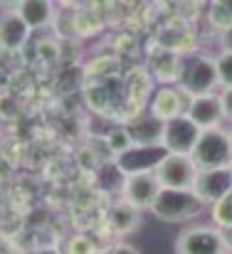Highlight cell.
<instances>
[{
  "instance_id": "1",
  "label": "cell",
  "mask_w": 232,
  "mask_h": 254,
  "mask_svg": "<svg viewBox=\"0 0 232 254\" xmlns=\"http://www.w3.org/2000/svg\"><path fill=\"white\" fill-rule=\"evenodd\" d=\"M205 210V202L195 195V190L160 188L155 202L151 205V215L163 222H185L198 217Z\"/></svg>"
},
{
  "instance_id": "15",
  "label": "cell",
  "mask_w": 232,
  "mask_h": 254,
  "mask_svg": "<svg viewBox=\"0 0 232 254\" xmlns=\"http://www.w3.org/2000/svg\"><path fill=\"white\" fill-rule=\"evenodd\" d=\"M106 222H109V227H111L114 232L129 235V232H134V230L141 227V210L121 200V202H116V205L109 207Z\"/></svg>"
},
{
  "instance_id": "21",
  "label": "cell",
  "mask_w": 232,
  "mask_h": 254,
  "mask_svg": "<svg viewBox=\"0 0 232 254\" xmlns=\"http://www.w3.org/2000/svg\"><path fill=\"white\" fill-rule=\"evenodd\" d=\"M215 69H218V79L220 86H232V52L220 50V55L215 57Z\"/></svg>"
},
{
  "instance_id": "30",
  "label": "cell",
  "mask_w": 232,
  "mask_h": 254,
  "mask_svg": "<svg viewBox=\"0 0 232 254\" xmlns=\"http://www.w3.org/2000/svg\"><path fill=\"white\" fill-rule=\"evenodd\" d=\"M230 136H232V131H230Z\"/></svg>"
},
{
  "instance_id": "5",
  "label": "cell",
  "mask_w": 232,
  "mask_h": 254,
  "mask_svg": "<svg viewBox=\"0 0 232 254\" xmlns=\"http://www.w3.org/2000/svg\"><path fill=\"white\" fill-rule=\"evenodd\" d=\"M165 156H168V148L163 143H134L124 153L114 156V163L124 175L155 173V168L163 163Z\"/></svg>"
},
{
  "instance_id": "29",
  "label": "cell",
  "mask_w": 232,
  "mask_h": 254,
  "mask_svg": "<svg viewBox=\"0 0 232 254\" xmlns=\"http://www.w3.org/2000/svg\"><path fill=\"white\" fill-rule=\"evenodd\" d=\"M228 168H230V170H232V161H230V166H228Z\"/></svg>"
},
{
  "instance_id": "13",
  "label": "cell",
  "mask_w": 232,
  "mask_h": 254,
  "mask_svg": "<svg viewBox=\"0 0 232 254\" xmlns=\"http://www.w3.org/2000/svg\"><path fill=\"white\" fill-rule=\"evenodd\" d=\"M149 72L163 84H178V72H180V55L178 50L170 47H158L151 60H149Z\"/></svg>"
},
{
  "instance_id": "18",
  "label": "cell",
  "mask_w": 232,
  "mask_h": 254,
  "mask_svg": "<svg viewBox=\"0 0 232 254\" xmlns=\"http://www.w3.org/2000/svg\"><path fill=\"white\" fill-rule=\"evenodd\" d=\"M213 225L220 230H232V192L213 202Z\"/></svg>"
},
{
  "instance_id": "25",
  "label": "cell",
  "mask_w": 232,
  "mask_h": 254,
  "mask_svg": "<svg viewBox=\"0 0 232 254\" xmlns=\"http://www.w3.org/2000/svg\"><path fill=\"white\" fill-rule=\"evenodd\" d=\"M10 86V74L0 67V94H5V89Z\"/></svg>"
},
{
  "instance_id": "10",
  "label": "cell",
  "mask_w": 232,
  "mask_h": 254,
  "mask_svg": "<svg viewBox=\"0 0 232 254\" xmlns=\"http://www.w3.org/2000/svg\"><path fill=\"white\" fill-rule=\"evenodd\" d=\"M185 114L198 124L200 131H205V128H220L223 121H225L223 104H220V94H215V91L200 94V96H190Z\"/></svg>"
},
{
  "instance_id": "14",
  "label": "cell",
  "mask_w": 232,
  "mask_h": 254,
  "mask_svg": "<svg viewBox=\"0 0 232 254\" xmlns=\"http://www.w3.org/2000/svg\"><path fill=\"white\" fill-rule=\"evenodd\" d=\"M163 128H165V121L155 119L151 111H149V116H134L126 124V131L134 143H160Z\"/></svg>"
},
{
  "instance_id": "8",
  "label": "cell",
  "mask_w": 232,
  "mask_h": 254,
  "mask_svg": "<svg viewBox=\"0 0 232 254\" xmlns=\"http://www.w3.org/2000/svg\"><path fill=\"white\" fill-rule=\"evenodd\" d=\"M119 192H121L124 202H129L139 210H151V205L160 192V183H158L155 173H136V175L124 178V185Z\"/></svg>"
},
{
  "instance_id": "4",
  "label": "cell",
  "mask_w": 232,
  "mask_h": 254,
  "mask_svg": "<svg viewBox=\"0 0 232 254\" xmlns=\"http://www.w3.org/2000/svg\"><path fill=\"white\" fill-rule=\"evenodd\" d=\"M228 242L215 225H193L175 240V254H225Z\"/></svg>"
},
{
  "instance_id": "3",
  "label": "cell",
  "mask_w": 232,
  "mask_h": 254,
  "mask_svg": "<svg viewBox=\"0 0 232 254\" xmlns=\"http://www.w3.org/2000/svg\"><path fill=\"white\" fill-rule=\"evenodd\" d=\"M190 156L198 168H228L232 161V136L223 128H205Z\"/></svg>"
},
{
  "instance_id": "7",
  "label": "cell",
  "mask_w": 232,
  "mask_h": 254,
  "mask_svg": "<svg viewBox=\"0 0 232 254\" xmlns=\"http://www.w3.org/2000/svg\"><path fill=\"white\" fill-rule=\"evenodd\" d=\"M200 128L198 124L188 116V114H180L170 121H165V128H163V146L168 148V153H193L198 138H200Z\"/></svg>"
},
{
  "instance_id": "17",
  "label": "cell",
  "mask_w": 232,
  "mask_h": 254,
  "mask_svg": "<svg viewBox=\"0 0 232 254\" xmlns=\"http://www.w3.org/2000/svg\"><path fill=\"white\" fill-rule=\"evenodd\" d=\"M208 20H210V25L218 27L220 32L232 27V0H210Z\"/></svg>"
},
{
  "instance_id": "11",
  "label": "cell",
  "mask_w": 232,
  "mask_h": 254,
  "mask_svg": "<svg viewBox=\"0 0 232 254\" xmlns=\"http://www.w3.org/2000/svg\"><path fill=\"white\" fill-rule=\"evenodd\" d=\"M32 35V27L22 20V15L12 10H2L0 15V50L2 52H17L27 45Z\"/></svg>"
},
{
  "instance_id": "26",
  "label": "cell",
  "mask_w": 232,
  "mask_h": 254,
  "mask_svg": "<svg viewBox=\"0 0 232 254\" xmlns=\"http://www.w3.org/2000/svg\"><path fill=\"white\" fill-rule=\"evenodd\" d=\"M32 254H65V252H60L57 247H40V250H35Z\"/></svg>"
},
{
  "instance_id": "12",
  "label": "cell",
  "mask_w": 232,
  "mask_h": 254,
  "mask_svg": "<svg viewBox=\"0 0 232 254\" xmlns=\"http://www.w3.org/2000/svg\"><path fill=\"white\" fill-rule=\"evenodd\" d=\"M185 96H188V94H185L180 86H173V84L160 86L154 94V99H151L149 111L154 114L155 119H160V121H170V119L185 114L188 101H190V99H185Z\"/></svg>"
},
{
  "instance_id": "28",
  "label": "cell",
  "mask_w": 232,
  "mask_h": 254,
  "mask_svg": "<svg viewBox=\"0 0 232 254\" xmlns=\"http://www.w3.org/2000/svg\"><path fill=\"white\" fill-rule=\"evenodd\" d=\"M225 254H232V247H228V252H225Z\"/></svg>"
},
{
  "instance_id": "22",
  "label": "cell",
  "mask_w": 232,
  "mask_h": 254,
  "mask_svg": "<svg viewBox=\"0 0 232 254\" xmlns=\"http://www.w3.org/2000/svg\"><path fill=\"white\" fill-rule=\"evenodd\" d=\"M220 104H223L225 121H232V86H225V89L220 91Z\"/></svg>"
},
{
  "instance_id": "2",
  "label": "cell",
  "mask_w": 232,
  "mask_h": 254,
  "mask_svg": "<svg viewBox=\"0 0 232 254\" xmlns=\"http://www.w3.org/2000/svg\"><path fill=\"white\" fill-rule=\"evenodd\" d=\"M178 86L188 96H200L210 94L220 86L218 69H215V57L208 55H188L180 60V72H178Z\"/></svg>"
},
{
  "instance_id": "6",
  "label": "cell",
  "mask_w": 232,
  "mask_h": 254,
  "mask_svg": "<svg viewBox=\"0 0 232 254\" xmlns=\"http://www.w3.org/2000/svg\"><path fill=\"white\" fill-rule=\"evenodd\" d=\"M198 166L193 156L188 153H168L163 163L155 168V178L160 188H178V190H193L195 178H198Z\"/></svg>"
},
{
  "instance_id": "20",
  "label": "cell",
  "mask_w": 232,
  "mask_h": 254,
  "mask_svg": "<svg viewBox=\"0 0 232 254\" xmlns=\"http://www.w3.org/2000/svg\"><path fill=\"white\" fill-rule=\"evenodd\" d=\"M65 254H99V247L91 237L86 235H75L67 240L65 245Z\"/></svg>"
},
{
  "instance_id": "24",
  "label": "cell",
  "mask_w": 232,
  "mask_h": 254,
  "mask_svg": "<svg viewBox=\"0 0 232 254\" xmlns=\"http://www.w3.org/2000/svg\"><path fill=\"white\" fill-rule=\"evenodd\" d=\"M220 45H223L225 52H232V27H228V30L220 32Z\"/></svg>"
},
{
  "instance_id": "23",
  "label": "cell",
  "mask_w": 232,
  "mask_h": 254,
  "mask_svg": "<svg viewBox=\"0 0 232 254\" xmlns=\"http://www.w3.org/2000/svg\"><path fill=\"white\" fill-rule=\"evenodd\" d=\"M101 254H141V252H139L136 247H131V245H124V242H121V245H111V247H106Z\"/></svg>"
},
{
  "instance_id": "16",
  "label": "cell",
  "mask_w": 232,
  "mask_h": 254,
  "mask_svg": "<svg viewBox=\"0 0 232 254\" xmlns=\"http://www.w3.org/2000/svg\"><path fill=\"white\" fill-rule=\"evenodd\" d=\"M15 10L32 27V32L47 27L55 20V5H52V0H20Z\"/></svg>"
},
{
  "instance_id": "19",
  "label": "cell",
  "mask_w": 232,
  "mask_h": 254,
  "mask_svg": "<svg viewBox=\"0 0 232 254\" xmlns=\"http://www.w3.org/2000/svg\"><path fill=\"white\" fill-rule=\"evenodd\" d=\"M106 143H109V148H111L114 156H119V153H124L129 146H134V141H131L126 126H116V128H111V131L106 133Z\"/></svg>"
},
{
  "instance_id": "9",
  "label": "cell",
  "mask_w": 232,
  "mask_h": 254,
  "mask_svg": "<svg viewBox=\"0 0 232 254\" xmlns=\"http://www.w3.org/2000/svg\"><path fill=\"white\" fill-rule=\"evenodd\" d=\"M193 190H195V195L205 205L218 202L220 197H225L228 192H232V170L230 168H200Z\"/></svg>"
},
{
  "instance_id": "27",
  "label": "cell",
  "mask_w": 232,
  "mask_h": 254,
  "mask_svg": "<svg viewBox=\"0 0 232 254\" xmlns=\"http://www.w3.org/2000/svg\"><path fill=\"white\" fill-rule=\"evenodd\" d=\"M17 2H20V0H0V7H5V10H12V7H17Z\"/></svg>"
}]
</instances>
